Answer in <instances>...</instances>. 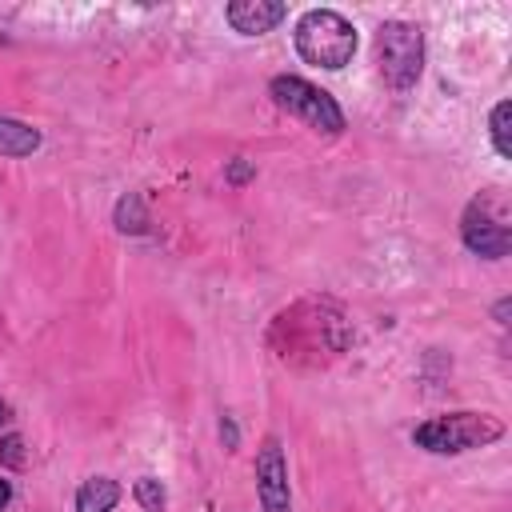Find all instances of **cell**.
<instances>
[{"mask_svg":"<svg viewBox=\"0 0 512 512\" xmlns=\"http://www.w3.org/2000/svg\"><path fill=\"white\" fill-rule=\"evenodd\" d=\"M376 56H380V72L392 88H412L420 80L424 68V36L416 24L404 20H388L376 32Z\"/></svg>","mask_w":512,"mask_h":512,"instance_id":"3957f363","label":"cell"},{"mask_svg":"<svg viewBox=\"0 0 512 512\" xmlns=\"http://www.w3.org/2000/svg\"><path fill=\"white\" fill-rule=\"evenodd\" d=\"M132 492H136V500H140L144 512H164V500H168V496H164V484H160L156 476H140Z\"/></svg>","mask_w":512,"mask_h":512,"instance_id":"8fae6325","label":"cell"},{"mask_svg":"<svg viewBox=\"0 0 512 512\" xmlns=\"http://www.w3.org/2000/svg\"><path fill=\"white\" fill-rule=\"evenodd\" d=\"M464 244H468L472 252H480V256L496 260V256H504V252H508L512 236H508V228H504V224H492V220H488V216H480V212H476V204H472V208H468V216H464Z\"/></svg>","mask_w":512,"mask_h":512,"instance_id":"52a82bcc","label":"cell"},{"mask_svg":"<svg viewBox=\"0 0 512 512\" xmlns=\"http://www.w3.org/2000/svg\"><path fill=\"white\" fill-rule=\"evenodd\" d=\"M116 500H120L116 480H108V476H92V480H84L80 492H76V512H112Z\"/></svg>","mask_w":512,"mask_h":512,"instance_id":"ba28073f","label":"cell"},{"mask_svg":"<svg viewBox=\"0 0 512 512\" xmlns=\"http://www.w3.org/2000/svg\"><path fill=\"white\" fill-rule=\"evenodd\" d=\"M296 48H300V56L308 64L344 68L352 60V52H356V28L332 8H312L296 24Z\"/></svg>","mask_w":512,"mask_h":512,"instance_id":"6da1fadb","label":"cell"},{"mask_svg":"<svg viewBox=\"0 0 512 512\" xmlns=\"http://www.w3.org/2000/svg\"><path fill=\"white\" fill-rule=\"evenodd\" d=\"M248 176H252V164H244V160H236V164L228 168V180H232V184H244Z\"/></svg>","mask_w":512,"mask_h":512,"instance_id":"4fadbf2b","label":"cell"},{"mask_svg":"<svg viewBox=\"0 0 512 512\" xmlns=\"http://www.w3.org/2000/svg\"><path fill=\"white\" fill-rule=\"evenodd\" d=\"M272 96H276L280 108H288L292 116H300L316 132H340L344 128V112L336 108V100L328 92H320L316 84L300 80V76H276Z\"/></svg>","mask_w":512,"mask_h":512,"instance_id":"277c9868","label":"cell"},{"mask_svg":"<svg viewBox=\"0 0 512 512\" xmlns=\"http://www.w3.org/2000/svg\"><path fill=\"white\" fill-rule=\"evenodd\" d=\"M256 492H260L264 512H292L288 468H284V452H280V440L276 436H268L260 444V456H256Z\"/></svg>","mask_w":512,"mask_h":512,"instance_id":"5b68a950","label":"cell"},{"mask_svg":"<svg viewBox=\"0 0 512 512\" xmlns=\"http://www.w3.org/2000/svg\"><path fill=\"white\" fill-rule=\"evenodd\" d=\"M20 448H24L20 436H4V440H0V460L12 464V468H20V464H24V452H20Z\"/></svg>","mask_w":512,"mask_h":512,"instance_id":"7c38bea8","label":"cell"},{"mask_svg":"<svg viewBox=\"0 0 512 512\" xmlns=\"http://www.w3.org/2000/svg\"><path fill=\"white\" fill-rule=\"evenodd\" d=\"M508 116H512V104L508 100H500L496 108H492V144H496V152L508 160L512 156V140H508Z\"/></svg>","mask_w":512,"mask_h":512,"instance_id":"30bf717a","label":"cell"},{"mask_svg":"<svg viewBox=\"0 0 512 512\" xmlns=\"http://www.w3.org/2000/svg\"><path fill=\"white\" fill-rule=\"evenodd\" d=\"M36 148H40V132L36 128L0 116V156H32Z\"/></svg>","mask_w":512,"mask_h":512,"instance_id":"9c48e42d","label":"cell"},{"mask_svg":"<svg viewBox=\"0 0 512 512\" xmlns=\"http://www.w3.org/2000/svg\"><path fill=\"white\" fill-rule=\"evenodd\" d=\"M504 436V424L488 412H452V416H436V420H424L412 440L428 452H468V448H484L492 440Z\"/></svg>","mask_w":512,"mask_h":512,"instance_id":"7a4b0ae2","label":"cell"},{"mask_svg":"<svg viewBox=\"0 0 512 512\" xmlns=\"http://www.w3.org/2000/svg\"><path fill=\"white\" fill-rule=\"evenodd\" d=\"M284 16H288V8L276 4V0H236V4H228V24L244 36H260V32L276 28Z\"/></svg>","mask_w":512,"mask_h":512,"instance_id":"8992f818","label":"cell"},{"mask_svg":"<svg viewBox=\"0 0 512 512\" xmlns=\"http://www.w3.org/2000/svg\"><path fill=\"white\" fill-rule=\"evenodd\" d=\"M8 500H12V484H8V480H0V512L8 508Z\"/></svg>","mask_w":512,"mask_h":512,"instance_id":"5bb4252c","label":"cell"},{"mask_svg":"<svg viewBox=\"0 0 512 512\" xmlns=\"http://www.w3.org/2000/svg\"><path fill=\"white\" fill-rule=\"evenodd\" d=\"M4 420H8V404L0 400V424H4Z\"/></svg>","mask_w":512,"mask_h":512,"instance_id":"9a60e30c","label":"cell"}]
</instances>
